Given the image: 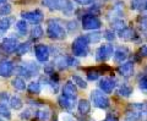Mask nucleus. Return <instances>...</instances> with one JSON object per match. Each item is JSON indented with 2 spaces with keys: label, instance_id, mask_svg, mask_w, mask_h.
<instances>
[{
  "label": "nucleus",
  "instance_id": "nucleus-1",
  "mask_svg": "<svg viewBox=\"0 0 147 121\" xmlns=\"http://www.w3.org/2000/svg\"><path fill=\"white\" fill-rule=\"evenodd\" d=\"M43 5L52 11H61L64 15L70 16L74 12V5L70 0H43Z\"/></svg>",
  "mask_w": 147,
  "mask_h": 121
},
{
  "label": "nucleus",
  "instance_id": "nucleus-2",
  "mask_svg": "<svg viewBox=\"0 0 147 121\" xmlns=\"http://www.w3.org/2000/svg\"><path fill=\"white\" fill-rule=\"evenodd\" d=\"M71 50L74 56L77 58H82V56H87V54L90 53V42L87 39L86 36H80L72 42L71 45Z\"/></svg>",
  "mask_w": 147,
  "mask_h": 121
},
{
  "label": "nucleus",
  "instance_id": "nucleus-3",
  "mask_svg": "<svg viewBox=\"0 0 147 121\" xmlns=\"http://www.w3.org/2000/svg\"><path fill=\"white\" fill-rule=\"evenodd\" d=\"M47 34L49 38L55 40H61L66 37V31L61 26V23L57 20H49L47 26Z\"/></svg>",
  "mask_w": 147,
  "mask_h": 121
},
{
  "label": "nucleus",
  "instance_id": "nucleus-4",
  "mask_svg": "<svg viewBox=\"0 0 147 121\" xmlns=\"http://www.w3.org/2000/svg\"><path fill=\"white\" fill-rule=\"evenodd\" d=\"M91 100L93 105L98 109H107L110 105V102L105 93H103L100 89H93L91 92Z\"/></svg>",
  "mask_w": 147,
  "mask_h": 121
},
{
  "label": "nucleus",
  "instance_id": "nucleus-5",
  "mask_svg": "<svg viewBox=\"0 0 147 121\" xmlns=\"http://www.w3.org/2000/svg\"><path fill=\"white\" fill-rule=\"evenodd\" d=\"M82 28L86 31H96L100 28L102 26V22H100L99 18L93 15V13H86L82 17Z\"/></svg>",
  "mask_w": 147,
  "mask_h": 121
},
{
  "label": "nucleus",
  "instance_id": "nucleus-6",
  "mask_svg": "<svg viewBox=\"0 0 147 121\" xmlns=\"http://www.w3.org/2000/svg\"><path fill=\"white\" fill-rule=\"evenodd\" d=\"M113 54H114V48L112 44L109 43L102 44L96 50V60L98 63H103L105 60H108L110 56H113Z\"/></svg>",
  "mask_w": 147,
  "mask_h": 121
},
{
  "label": "nucleus",
  "instance_id": "nucleus-7",
  "mask_svg": "<svg viewBox=\"0 0 147 121\" xmlns=\"http://www.w3.org/2000/svg\"><path fill=\"white\" fill-rule=\"evenodd\" d=\"M79 61L74 58V56H66V55H61L55 59V66L58 69H67V67H72V66H77Z\"/></svg>",
  "mask_w": 147,
  "mask_h": 121
},
{
  "label": "nucleus",
  "instance_id": "nucleus-8",
  "mask_svg": "<svg viewBox=\"0 0 147 121\" xmlns=\"http://www.w3.org/2000/svg\"><path fill=\"white\" fill-rule=\"evenodd\" d=\"M21 17L22 20L25 21H28V22H32L34 25H38L39 22L43 21V12L40 10H32V11H24L21 13Z\"/></svg>",
  "mask_w": 147,
  "mask_h": 121
},
{
  "label": "nucleus",
  "instance_id": "nucleus-9",
  "mask_svg": "<svg viewBox=\"0 0 147 121\" xmlns=\"http://www.w3.org/2000/svg\"><path fill=\"white\" fill-rule=\"evenodd\" d=\"M34 55L39 63H45V61H48V59L50 56V50L47 45L37 44L34 46Z\"/></svg>",
  "mask_w": 147,
  "mask_h": 121
},
{
  "label": "nucleus",
  "instance_id": "nucleus-10",
  "mask_svg": "<svg viewBox=\"0 0 147 121\" xmlns=\"http://www.w3.org/2000/svg\"><path fill=\"white\" fill-rule=\"evenodd\" d=\"M117 86V81L112 77H103L99 81V89L105 94H109L114 91V88Z\"/></svg>",
  "mask_w": 147,
  "mask_h": 121
},
{
  "label": "nucleus",
  "instance_id": "nucleus-11",
  "mask_svg": "<svg viewBox=\"0 0 147 121\" xmlns=\"http://www.w3.org/2000/svg\"><path fill=\"white\" fill-rule=\"evenodd\" d=\"M15 66L11 60L9 59H1L0 60V76L3 77H10L12 75Z\"/></svg>",
  "mask_w": 147,
  "mask_h": 121
},
{
  "label": "nucleus",
  "instance_id": "nucleus-12",
  "mask_svg": "<svg viewBox=\"0 0 147 121\" xmlns=\"http://www.w3.org/2000/svg\"><path fill=\"white\" fill-rule=\"evenodd\" d=\"M118 72L120 73L123 77H130L134 73V63L132 61H126L119 65Z\"/></svg>",
  "mask_w": 147,
  "mask_h": 121
},
{
  "label": "nucleus",
  "instance_id": "nucleus-13",
  "mask_svg": "<svg viewBox=\"0 0 147 121\" xmlns=\"http://www.w3.org/2000/svg\"><path fill=\"white\" fill-rule=\"evenodd\" d=\"M20 43H17V40L15 38H4L3 42H1V48L5 50L6 53H13L16 52L17 46Z\"/></svg>",
  "mask_w": 147,
  "mask_h": 121
},
{
  "label": "nucleus",
  "instance_id": "nucleus-14",
  "mask_svg": "<svg viewBox=\"0 0 147 121\" xmlns=\"http://www.w3.org/2000/svg\"><path fill=\"white\" fill-rule=\"evenodd\" d=\"M59 104H60V106H61V108H64V109H66V110H72L74 108H75L76 98L61 94L60 97H59Z\"/></svg>",
  "mask_w": 147,
  "mask_h": 121
},
{
  "label": "nucleus",
  "instance_id": "nucleus-15",
  "mask_svg": "<svg viewBox=\"0 0 147 121\" xmlns=\"http://www.w3.org/2000/svg\"><path fill=\"white\" fill-rule=\"evenodd\" d=\"M127 55H129V50L125 48V46H119L113 54V59L117 64H123L126 60Z\"/></svg>",
  "mask_w": 147,
  "mask_h": 121
},
{
  "label": "nucleus",
  "instance_id": "nucleus-16",
  "mask_svg": "<svg viewBox=\"0 0 147 121\" xmlns=\"http://www.w3.org/2000/svg\"><path fill=\"white\" fill-rule=\"evenodd\" d=\"M63 94L64 95H67V97H74L76 98L77 95V88H76V85L71 81H67L65 85L63 87Z\"/></svg>",
  "mask_w": 147,
  "mask_h": 121
},
{
  "label": "nucleus",
  "instance_id": "nucleus-17",
  "mask_svg": "<svg viewBox=\"0 0 147 121\" xmlns=\"http://www.w3.org/2000/svg\"><path fill=\"white\" fill-rule=\"evenodd\" d=\"M118 36L123 40H132L136 38V32L132 28H130V27H125L124 30L118 32Z\"/></svg>",
  "mask_w": 147,
  "mask_h": 121
},
{
  "label": "nucleus",
  "instance_id": "nucleus-18",
  "mask_svg": "<svg viewBox=\"0 0 147 121\" xmlns=\"http://www.w3.org/2000/svg\"><path fill=\"white\" fill-rule=\"evenodd\" d=\"M77 109H79L80 114L87 115L91 111V103L87 99H81L79 103H77Z\"/></svg>",
  "mask_w": 147,
  "mask_h": 121
},
{
  "label": "nucleus",
  "instance_id": "nucleus-19",
  "mask_svg": "<svg viewBox=\"0 0 147 121\" xmlns=\"http://www.w3.org/2000/svg\"><path fill=\"white\" fill-rule=\"evenodd\" d=\"M132 92H134L132 87L130 85H126V83H124V85H121L120 87L118 88V94L121 95V97H125V98L130 97L132 94Z\"/></svg>",
  "mask_w": 147,
  "mask_h": 121
},
{
  "label": "nucleus",
  "instance_id": "nucleus-20",
  "mask_svg": "<svg viewBox=\"0 0 147 121\" xmlns=\"http://www.w3.org/2000/svg\"><path fill=\"white\" fill-rule=\"evenodd\" d=\"M11 85L17 91H25L26 89V82L22 77H15L11 81Z\"/></svg>",
  "mask_w": 147,
  "mask_h": 121
},
{
  "label": "nucleus",
  "instance_id": "nucleus-21",
  "mask_svg": "<svg viewBox=\"0 0 147 121\" xmlns=\"http://www.w3.org/2000/svg\"><path fill=\"white\" fill-rule=\"evenodd\" d=\"M44 34V32H43V28L40 27L39 25H34L33 27H32V30H31V38L32 39H39V38H42Z\"/></svg>",
  "mask_w": 147,
  "mask_h": 121
},
{
  "label": "nucleus",
  "instance_id": "nucleus-22",
  "mask_svg": "<svg viewBox=\"0 0 147 121\" xmlns=\"http://www.w3.org/2000/svg\"><path fill=\"white\" fill-rule=\"evenodd\" d=\"M27 69V71H28L32 76H36V75H38V72H39V66L37 65L36 63H32V61H27V63H24L22 64Z\"/></svg>",
  "mask_w": 147,
  "mask_h": 121
},
{
  "label": "nucleus",
  "instance_id": "nucleus-23",
  "mask_svg": "<svg viewBox=\"0 0 147 121\" xmlns=\"http://www.w3.org/2000/svg\"><path fill=\"white\" fill-rule=\"evenodd\" d=\"M9 104H10V106L12 109L15 110H18L22 108V105H24V103H22V100L18 98L17 95H12L10 97V99H9Z\"/></svg>",
  "mask_w": 147,
  "mask_h": 121
},
{
  "label": "nucleus",
  "instance_id": "nucleus-24",
  "mask_svg": "<svg viewBox=\"0 0 147 121\" xmlns=\"http://www.w3.org/2000/svg\"><path fill=\"white\" fill-rule=\"evenodd\" d=\"M27 89L32 94H39L40 91H42V86H40V83L38 81H32L28 85V87H27Z\"/></svg>",
  "mask_w": 147,
  "mask_h": 121
},
{
  "label": "nucleus",
  "instance_id": "nucleus-25",
  "mask_svg": "<svg viewBox=\"0 0 147 121\" xmlns=\"http://www.w3.org/2000/svg\"><path fill=\"white\" fill-rule=\"evenodd\" d=\"M36 118L40 121H48L50 118V110L48 109H39L36 111Z\"/></svg>",
  "mask_w": 147,
  "mask_h": 121
},
{
  "label": "nucleus",
  "instance_id": "nucleus-26",
  "mask_svg": "<svg viewBox=\"0 0 147 121\" xmlns=\"http://www.w3.org/2000/svg\"><path fill=\"white\" fill-rule=\"evenodd\" d=\"M30 49H31V43L30 42H25V43H20L17 46V49H16V53L17 55H25L30 52Z\"/></svg>",
  "mask_w": 147,
  "mask_h": 121
},
{
  "label": "nucleus",
  "instance_id": "nucleus-27",
  "mask_svg": "<svg viewBox=\"0 0 147 121\" xmlns=\"http://www.w3.org/2000/svg\"><path fill=\"white\" fill-rule=\"evenodd\" d=\"M140 118H141V113H140V111L132 110V111H129V113H126V115L124 116L123 121H137V120H140Z\"/></svg>",
  "mask_w": 147,
  "mask_h": 121
},
{
  "label": "nucleus",
  "instance_id": "nucleus-28",
  "mask_svg": "<svg viewBox=\"0 0 147 121\" xmlns=\"http://www.w3.org/2000/svg\"><path fill=\"white\" fill-rule=\"evenodd\" d=\"M16 30L21 36H25L27 33V31H28V25H27V22L25 20L17 21L16 22Z\"/></svg>",
  "mask_w": 147,
  "mask_h": 121
},
{
  "label": "nucleus",
  "instance_id": "nucleus-29",
  "mask_svg": "<svg viewBox=\"0 0 147 121\" xmlns=\"http://www.w3.org/2000/svg\"><path fill=\"white\" fill-rule=\"evenodd\" d=\"M12 20L9 17H3L0 18V32H6L11 27Z\"/></svg>",
  "mask_w": 147,
  "mask_h": 121
},
{
  "label": "nucleus",
  "instance_id": "nucleus-30",
  "mask_svg": "<svg viewBox=\"0 0 147 121\" xmlns=\"http://www.w3.org/2000/svg\"><path fill=\"white\" fill-rule=\"evenodd\" d=\"M147 0H131L130 1V7L132 10H141L146 6Z\"/></svg>",
  "mask_w": 147,
  "mask_h": 121
},
{
  "label": "nucleus",
  "instance_id": "nucleus-31",
  "mask_svg": "<svg viewBox=\"0 0 147 121\" xmlns=\"http://www.w3.org/2000/svg\"><path fill=\"white\" fill-rule=\"evenodd\" d=\"M102 34L103 33H99V32H91V33L86 34V37L91 44V43H98L100 40V38H102Z\"/></svg>",
  "mask_w": 147,
  "mask_h": 121
},
{
  "label": "nucleus",
  "instance_id": "nucleus-32",
  "mask_svg": "<svg viewBox=\"0 0 147 121\" xmlns=\"http://www.w3.org/2000/svg\"><path fill=\"white\" fill-rule=\"evenodd\" d=\"M15 72L18 75V77H25V78H28V77H32L31 73L27 71V69L24 66V65H20L15 69Z\"/></svg>",
  "mask_w": 147,
  "mask_h": 121
},
{
  "label": "nucleus",
  "instance_id": "nucleus-33",
  "mask_svg": "<svg viewBox=\"0 0 147 121\" xmlns=\"http://www.w3.org/2000/svg\"><path fill=\"white\" fill-rule=\"evenodd\" d=\"M72 82L75 83V85H76L77 87L82 88V89H86V88H87V82H86V81H85L81 76H79V75L72 76Z\"/></svg>",
  "mask_w": 147,
  "mask_h": 121
},
{
  "label": "nucleus",
  "instance_id": "nucleus-34",
  "mask_svg": "<svg viewBox=\"0 0 147 121\" xmlns=\"http://www.w3.org/2000/svg\"><path fill=\"white\" fill-rule=\"evenodd\" d=\"M0 118H5V119H10L11 118V113L9 108L5 104H0Z\"/></svg>",
  "mask_w": 147,
  "mask_h": 121
},
{
  "label": "nucleus",
  "instance_id": "nucleus-35",
  "mask_svg": "<svg viewBox=\"0 0 147 121\" xmlns=\"http://www.w3.org/2000/svg\"><path fill=\"white\" fill-rule=\"evenodd\" d=\"M11 12V5L10 4H3L1 6H0V16L3 17H7V15H10Z\"/></svg>",
  "mask_w": 147,
  "mask_h": 121
},
{
  "label": "nucleus",
  "instance_id": "nucleus-36",
  "mask_svg": "<svg viewBox=\"0 0 147 121\" xmlns=\"http://www.w3.org/2000/svg\"><path fill=\"white\" fill-rule=\"evenodd\" d=\"M112 27L114 30H117L118 32L119 31H121V30H124L125 28V22H124L121 18H119V20H114V21H112Z\"/></svg>",
  "mask_w": 147,
  "mask_h": 121
},
{
  "label": "nucleus",
  "instance_id": "nucleus-37",
  "mask_svg": "<svg viewBox=\"0 0 147 121\" xmlns=\"http://www.w3.org/2000/svg\"><path fill=\"white\" fill-rule=\"evenodd\" d=\"M98 77H99V71H97V70L87 72V78H88L90 81H96V80H98Z\"/></svg>",
  "mask_w": 147,
  "mask_h": 121
},
{
  "label": "nucleus",
  "instance_id": "nucleus-38",
  "mask_svg": "<svg viewBox=\"0 0 147 121\" xmlns=\"http://www.w3.org/2000/svg\"><path fill=\"white\" fill-rule=\"evenodd\" d=\"M103 37L107 40H114L115 39V34H114V32L112 31V30H107V31H104V33H103Z\"/></svg>",
  "mask_w": 147,
  "mask_h": 121
},
{
  "label": "nucleus",
  "instance_id": "nucleus-39",
  "mask_svg": "<svg viewBox=\"0 0 147 121\" xmlns=\"http://www.w3.org/2000/svg\"><path fill=\"white\" fill-rule=\"evenodd\" d=\"M139 87L142 92H147V76L142 77L139 82Z\"/></svg>",
  "mask_w": 147,
  "mask_h": 121
},
{
  "label": "nucleus",
  "instance_id": "nucleus-40",
  "mask_svg": "<svg viewBox=\"0 0 147 121\" xmlns=\"http://www.w3.org/2000/svg\"><path fill=\"white\" fill-rule=\"evenodd\" d=\"M67 28L70 32H74V31H77L79 26H77V22L76 21H69L67 22Z\"/></svg>",
  "mask_w": 147,
  "mask_h": 121
},
{
  "label": "nucleus",
  "instance_id": "nucleus-41",
  "mask_svg": "<svg viewBox=\"0 0 147 121\" xmlns=\"http://www.w3.org/2000/svg\"><path fill=\"white\" fill-rule=\"evenodd\" d=\"M60 119H61V121H75L70 114H63L60 116Z\"/></svg>",
  "mask_w": 147,
  "mask_h": 121
},
{
  "label": "nucleus",
  "instance_id": "nucleus-42",
  "mask_svg": "<svg viewBox=\"0 0 147 121\" xmlns=\"http://www.w3.org/2000/svg\"><path fill=\"white\" fill-rule=\"evenodd\" d=\"M139 53H140L141 56H147V44H145V45H142V46H141Z\"/></svg>",
  "mask_w": 147,
  "mask_h": 121
},
{
  "label": "nucleus",
  "instance_id": "nucleus-43",
  "mask_svg": "<svg viewBox=\"0 0 147 121\" xmlns=\"http://www.w3.org/2000/svg\"><path fill=\"white\" fill-rule=\"evenodd\" d=\"M77 4H80V5H88V4H92L94 1V0H75Z\"/></svg>",
  "mask_w": 147,
  "mask_h": 121
},
{
  "label": "nucleus",
  "instance_id": "nucleus-44",
  "mask_svg": "<svg viewBox=\"0 0 147 121\" xmlns=\"http://www.w3.org/2000/svg\"><path fill=\"white\" fill-rule=\"evenodd\" d=\"M30 115H31V111L26 110V111H24V114H21V118L22 119H27V118H30Z\"/></svg>",
  "mask_w": 147,
  "mask_h": 121
},
{
  "label": "nucleus",
  "instance_id": "nucleus-45",
  "mask_svg": "<svg viewBox=\"0 0 147 121\" xmlns=\"http://www.w3.org/2000/svg\"><path fill=\"white\" fill-rule=\"evenodd\" d=\"M104 121H118V119L115 118V116H113V115H108L107 119H105Z\"/></svg>",
  "mask_w": 147,
  "mask_h": 121
},
{
  "label": "nucleus",
  "instance_id": "nucleus-46",
  "mask_svg": "<svg viewBox=\"0 0 147 121\" xmlns=\"http://www.w3.org/2000/svg\"><path fill=\"white\" fill-rule=\"evenodd\" d=\"M5 1L6 0H0V5H1V4H5Z\"/></svg>",
  "mask_w": 147,
  "mask_h": 121
},
{
  "label": "nucleus",
  "instance_id": "nucleus-47",
  "mask_svg": "<svg viewBox=\"0 0 147 121\" xmlns=\"http://www.w3.org/2000/svg\"><path fill=\"white\" fill-rule=\"evenodd\" d=\"M145 9H146V11H147V3H146V6H145Z\"/></svg>",
  "mask_w": 147,
  "mask_h": 121
},
{
  "label": "nucleus",
  "instance_id": "nucleus-48",
  "mask_svg": "<svg viewBox=\"0 0 147 121\" xmlns=\"http://www.w3.org/2000/svg\"><path fill=\"white\" fill-rule=\"evenodd\" d=\"M146 110H147V105H146Z\"/></svg>",
  "mask_w": 147,
  "mask_h": 121
},
{
  "label": "nucleus",
  "instance_id": "nucleus-49",
  "mask_svg": "<svg viewBox=\"0 0 147 121\" xmlns=\"http://www.w3.org/2000/svg\"><path fill=\"white\" fill-rule=\"evenodd\" d=\"M146 72H147V67H146Z\"/></svg>",
  "mask_w": 147,
  "mask_h": 121
},
{
  "label": "nucleus",
  "instance_id": "nucleus-50",
  "mask_svg": "<svg viewBox=\"0 0 147 121\" xmlns=\"http://www.w3.org/2000/svg\"><path fill=\"white\" fill-rule=\"evenodd\" d=\"M0 121H3V120H1V119H0Z\"/></svg>",
  "mask_w": 147,
  "mask_h": 121
}]
</instances>
